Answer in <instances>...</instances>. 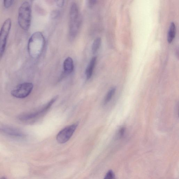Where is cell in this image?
I'll return each mask as SVG.
<instances>
[{
  "label": "cell",
  "mask_w": 179,
  "mask_h": 179,
  "mask_svg": "<svg viewBox=\"0 0 179 179\" xmlns=\"http://www.w3.org/2000/svg\"><path fill=\"white\" fill-rule=\"evenodd\" d=\"M45 44V38L41 32H35L31 36L28 43V51L33 58L39 57L43 51Z\"/></svg>",
  "instance_id": "6da1fadb"
},
{
  "label": "cell",
  "mask_w": 179,
  "mask_h": 179,
  "mask_svg": "<svg viewBox=\"0 0 179 179\" xmlns=\"http://www.w3.org/2000/svg\"><path fill=\"white\" fill-rule=\"evenodd\" d=\"M82 19L78 5L72 3L69 12V36L71 39L76 37L80 29Z\"/></svg>",
  "instance_id": "7a4b0ae2"
},
{
  "label": "cell",
  "mask_w": 179,
  "mask_h": 179,
  "mask_svg": "<svg viewBox=\"0 0 179 179\" xmlns=\"http://www.w3.org/2000/svg\"><path fill=\"white\" fill-rule=\"evenodd\" d=\"M32 10L29 2H24L20 6L18 11V22L19 26L25 31L30 28L31 21Z\"/></svg>",
  "instance_id": "3957f363"
},
{
  "label": "cell",
  "mask_w": 179,
  "mask_h": 179,
  "mask_svg": "<svg viewBox=\"0 0 179 179\" xmlns=\"http://www.w3.org/2000/svg\"><path fill=\"white\" fill-rule=\"evenodd\" d=\"M11 25V20L10 18H7L4 22L0 30V61L2 58L5 52Z\"/></svg>",
  "instance_id": "277c9868"
},
{
  "label": "cell",
  "mask_w": 179,
  "mask_h": 179,
  "mask_svg": "<svg viewBox=\"0 0 179 179\" xmlns=\"http://www.w3.org/2000/svg\"><path fill=\"white\" fill-rule=\"evenodd\" d=\"M58 97L56 96L51 100L49 102L47 103L46 106L42 108L41 109L38 110V111L33 112V113H25L21 114L19 116V119L20 121L23 122H28L32 121L40 117L45 113L49 109L51 106L58 99Z\"/></svg>",
  "instance_id": "5b68a950"
},
{
  "label": "cell",
  "mask_w": 179,
  "mask_h": 179,
  "mask_svg": "<svg viewBox=\"0 0 179 179\" xmlns=\"http://www.w3.org/2000/svg\"><path fill=\"white\" fill-rule=\"evenodd\" d=\"M78 124V123L77 122L65 127L56 136L57 141L61 144L67 142L73 135Z\"/></svg>",
  "instance_id": "8992f818"
},
{
  "label": "cell",
  "mask_w": 179,
  "mask_h": 179,
  "mask_svg": "<svg viewBox=\"0 0 179 179\" xmlns=\"http://www.w3.org/2000/svg\"><path fill=\"white\" fill-rule=\"evenodd\" d=\"M33 84L30 83H24L20 84L11 92V95L18 98H24L29 96L32 92Z\"/></svg>",
  "instance_id": "52a82bcc"
},
{
  "label": "cell",
  "mask_w": 179,
  "mask_h": 179,
  "mask_svg": "<svg viewBox=\"0 0 179 179\" xmlns=\"http://www.w3.org/2000/svg\"><path fill=\"white\" fill-rule=\"evenodd\" d=\"M0 133L16 139H21L25 136L24 133L19 129L6 125H0Z\"/></svg>",
  "instance_id": "ba28073f"
},
{
  "label": "cell",
  "mask_w": 179,
  "mask_h": 179,
  "mask_svg": "<svg viewBox=\"0 0 179 179\" xmlns=\"http://www.w3.org/2000/svg\"><path fill=\"white\" fill-rule=\"evenodd\" d=\"M97 58L96 57H93L90 60L89 63L87 66L86 70V75L87 79L89 80L93 75L94 68L96 63Z\"/></svg>",
  "instance_id": "9c48e42d"
},
{
  "label": "cell",
  "mask_w": 179,
  "mask_h": 179,
  "mask_svg": "<svg viewBox=\"0 0 179 179\" xmlns=\"http://www.w3.org/2000/svg\"><path fill=\"white\" fill-rule=\"evenodd\" d=\"M64 72L66 73H72L74 69V63L73 59L71 57H68L64 61L63 64Z\"/></svg>",
  "instance_id": "30bf717a"
},
{
  "label": "cell",
  "mask_w": 179,
  "mask_h": 179,
  "mask_svg": "<svg viewBox=\"0 0 179 179\" xmlns=\"http://www.w3.org/2000/svg\"><path fill=\"white\" fill-rule=\"evenodd\" d=\"M176 25L173 22H171L170 25L167 36V41L168 43H171L174 40L176 35Z\"/></svg>",
  "instance_id": "8fae6325"
},
{
  "label": "cell",
  "mask_w": 179,
  "mask_h": 179,
  "mask_svg": "<svg viewBox=\"0 0 179 179\" xmlns=\"http://www.w3.org/2000/svg\"><path fill=\"white\" fill-rule=\"evenodd\" d=\"M101 40L100 38H97L94 41L92 46V51L93 54L97 52L101 46Z\"/></svg>",
  "instance_id": "7c38bea8"
},
{
  "label": "cell",
  "mask_w": 179,
  "mask_h": 179,
  "mask_svg": "<svg viewBox=\"0 0 179 179\" xmlns=\"http://www.w3.org/2000/svg\"><path fill=\"white\" fill-rule=\"evenodd\" d=\"M116 91V88H111V89L108 92V93H107L104 99V104H106L107 103L110 102V101L111 100L112 98V97H113Z\"/></svg>",
  "instance_id": "4fadbf2b"
},
{
  "label": "cell",
  "mask_w": 179,
  "mask_h": 179,
  "mask_svg": "<svg viewBox=\"0 0 179 179\" xmlns=\"http://www.w3.org/2000/svg\"><path fill=\"white\" fill-rule=\"evenodd\" d=\"M114 178L115 176L113 171L109 170L106 173L104 179H114Z\"/></svg>",
  "instance_id": "5bb4252c"
},
{
  "label": "cell",
  "mask_w": 179,
  "mask_h": 179,
  "mask_svg": "<svg viewBox=\"0 0 179 179\" xmlns=\"http://www.w3.org/2000/svg\"><path fill=\"white\" fill-rule=\"evenodd\" d=\"M14 1H12V0H10V1L5 0L4 1V5L5 8L8 9L14 4Z\"/></svg>",
  "instance_id": "9a60e30c"
},
{
  "label": "cell",
  "mask_w": 179,
  "mask_h": 179,
  "mask_svg": "<svg viewBox=\"0 0 179 179\" xmlns=\"http://www.w3.org/2000/svg\"><path fill=\"white\" fill-rule=\"evenodd\" d=\"M97 3V1H95V0H90V1H87V4L88 6V7H91L94 6Z\"/></svg>",
  "instance_id": "2e32d148"
},
{
  "label": "cell",
  "mask_w": 179,
  "mask_h": 179,
  "mask_svg": "<svg viewBox=\"0 0 179 179\" xmlns=\"http://www.w3.org/2000/svg\"><path fill=\"white\" fill-rule=\"evenodd\" d=\"M56 1L57 6L60 7H62L63 6L64 4V1Z\"/></svg>",
  "instance_id": "e0dca14e"
},
{
  "label": "cell",
  "mask_w": 179,
  "mask_h": 179,
  "mask_svg": "<svg viewBox=\"0 0 179 179\" xmlns=\"http://www.w3.org/2000/svg\"><path fill=\"white\" fill-rule=\"evenodd\" d=\"M125 128L124 127H122L120 129L119 132V135L120 137H121L124 134L125 132Z\"/></svg>",
  "instance_id": "ac0fdd59"
},
{
  "label": "cell",
  "mask_w": 179,
  "mask_h": 179,
  "mask_svg": "<svg viewBox=\"0 0 179 179\" xmlns=\"http://www.w3.org/2000/svg\"><path fill=\"white\" fill-rule=\"evenodd\" d=\"M59 14V13L58 11H55L52 12L51 15V17L53 18H55L57 17Z\"/></svg>",
  "instance_id": "d6986e66"
},
{
  "label": "cell",
  "mask_w": 179,
  "mask_h": 179,
  "mask_svg": "<svg viewBox=\"0 0 179 179\" xmlns=\"http://www.w3.org/2000/svg\"><path fill=\"white\" fill-rule=\"evenodd\" d=\"M0 179H7L6 178H5V177H2L1 178H0Z\"/></svg>",
  "instance_id": "ffe728a7"
}]
</instances>
